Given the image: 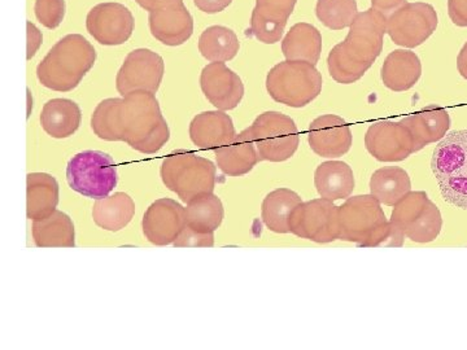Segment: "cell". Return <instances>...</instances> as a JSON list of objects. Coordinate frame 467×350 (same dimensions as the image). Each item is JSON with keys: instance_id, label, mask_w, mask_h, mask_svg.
<instances>
[{"instance_id": "cell-1", "label": "cell", "mask_w": 467, "mask_h": 350, "mask_svg": "<svg viewBox=\"0 0 467 350\" xmlns=\"http://www.w3.org/2000/svg\"><path fill=\"white\" fill-rule=\"evenodd\" d=\"M95 135L107 142H125L146 155L159 152L171 130L155 94L135 91L98 104L91 117Z\"/></svg>"}, {"instance_id": "cell-2", "label": "cell", "mask_w": 467, "mask_h": 350, "mask_svg": "<svg viewBox=\"0 0 467 350\" xmlns=\"http://www.w3.org/2000/svg\"><path fill=\"white\" fill-rule=\"evenodd\" d=\"M387 17L374 8L358 12L346 41L335 46L327 57L328 73L337 84L358 82L383 51Z\"/></svg>"}, {"instance_id": "cell-3", "label": "cell", "mask_w": 467, "mask_h": 350, "mask_svg": "<svg viewBox=\"0 0 467 350\" xmlns=\"http://www.w3.org/2000/svg\"><path fill=\"white\" fill-rule=\"evenodd\" d=\"M97 60L94 46L81 34L64 36L36 67L45 88L58 92L75 90Z\"/></svg>"}, {"instance_id": "cell-4", "label": "cell", "mask_w": 467, "mask_h": 350, "mask_svg": "<svg viewBox=\"0 0 467 350\" xmlns=\"http://www.w3.org/2000/svg\"><path fill=\"white\" fill-rule=\"evenodd\" d=\"M442 199L467 211V130L451 131L435 147L431 160Z\"/></svg>"}, {"instance_id": "cell-5", "label": "cell", "mask_w": 467, "mask_h": 350, "mask_svg": "<svg viewBox=\"0 0 467 350\" xmlns=\"http://www.w3.org/2000/svg\"><path fill=\"white\" fill-rule=\"evenodd\" d=\"M160 174L165 186L187 204L198 196L213 192L217 167L192 150L177 149L164 159Z\"/></svg>"}, {"instance_id": "cell-6", "label": "cell", "mask_w": 467, "mask_h": 350, "mask_svg": "<svg viewBox=\"0 0 467 350\" xmlns=\"http://www.w3.org/2000/svg\"><path fill=\"white\" fill-rule=\"evenodd\" d=\"M322 76L317 67L306 61L285 60L270 69L266 90L276 103L291 108H303L322 91Z\"/></svg>"}, {"instance_id": "cell-7", "label": "cell", "mask_w": 467, "mask_h": 350, "mask_svg": "<svg viewBox=\"0 0 467 350\" xmlns=\"http://www.w3.org/2000/svg\"><path fill=\"white\" fill-rule=\"evenodd\" d=\"M67 180L73 191L86 198H107L117 184L115 161L99 150L77 153L67 164Z\"/></svg>"}, {"instance_id": "cell-8", "label": "cell", "mask_w": 467, "mask_h": 350, "mask_svg": "<svg viewBox=\"0 0 467 350\" xmlns=\"http://www.w3.org/2000/svg\"><path fill=\"white\" fill-rule=\"evenodd\" d=\"M261 161L282 162L299 149L297 126L291 117L279 112H265L251 126Z\"/></svg>"}, {"instance_id": "cell-9", "label": "cell", "mask_w": 467, "mask_h": 350, "mask_svg": "<svg viewBox=\"0 0 467 350\" xmlns=\"http://www.w3.org/2000/svg\"><path fill=\"white\" fill-rule=\"evenodd\" d=\"M290 232L319 244L339 241V207L324 198L301 202L292 211Z\"/></svg>"}, {"instance_id": "cell-10", "label": "cell", "mask_w": 467, "mask_h": 350, "mask_svg": "<svg viewBox=\"0 0 467 350\" xmlns=\"http://www.w3.org/2000/svg\"><path fill=\"white\" fill-rule=\"evenodd\" d=\"M439 18L429 3H405L387 17V34L395 45L416 48L436 32Z\"/></svg>"}, {"instance_id": "cell-11", "label": "cell", "mask_w": 467, "mask_h": 350, "mask_svg": "<svg viewBox=\"0 0 467 350\" xmlns=\"http://www.w3.org/2000/svg\"><path fill=\"white\" fill-rule=\"evenodd\" d=\"M339 241L356 242L358 245H361L368 236L389 222L382 204L371 193L348 198L339 207Z\"/></svg>"}, {"instance_id": "cell-12", "label": "cell", "mask_w": 467, "mask_h": 350, "mask_svg": "<svg viewBox=\"0 0 467 350\" xmlns=\"http://www.w3.org/2000/svg\"><path fill=\"white\" fill-rule=\"evenodd\" d=\"M165 64L156 52L138 48L126 57L116 77L117 91L121 97L135 91L156 94L164 78Z\"/></svg>"}, {"instance_id": "cell-13", "label": "cell", "mask_w": 467, "mask_h": 350, "mask_svg": "<svg viewBox=\"0 0 467 350\" xmlns=\"http://www.w3.org/2000/svg\"><path fill=\"white\" fill-rule=\"evenodd\" d=\"M365 147L380 162L404 161L417 152L410 131L400 122L378 121L368 129Z\"/></svg>"}, {"instance_id": "cell-14", "label": "cell", "mask_w": 467, "mask_h": 350, "mask_svg": "<svg viewBox=\"0 0 467 350\" xmlns=\"http://www.w3.org/2000/svg\"><path fill=\"white\" fill-rule=\"evenodd\" d=\"M133 14L119 3H100L88 12L86 27L95 41L103 46H119L134 32Z\"/></svg>"}, {"instance_id": "cell-15", "label": "cell", "mask_w": 467, "mask_h": 350, "mask_svg": "<svg viewBox=\"0 0 467 350\" xmlns=\"http://www.w3.org/2000/svg\"><path fill=\"white\" fill-rule=\"evenodd\" d=\"M186 226V211L180 202L160 199L150 205L143 217V232L152 244H173Z\"/></svg>"}, {"instance_id": "cell-16", "label": "cell", "mask_w": 467, "mask_h": 350, "mask_svg": "<svg viewBox=\"0 0 467 350\" xmlns=\"http://www.w3.org/2000/svg\"><path fill=\"white\" fill-rule=\"evenodd\" d=\"M202 94L218 110H232L241 104L244 97V85L241 77L226 67L225 63H211L201 76Z\"/></svg>"}, {"instance_id": "cell-17", "label": "cell", "mask_w": 467, "mask_h": 350, "mask_svg": "<svg viewBox=\"0 0 467 350\" xmlns=\"http://www.w3.org/2000/svg\"><path fill=\"white\" fill-rule=\"evenodd\" d=\"M308 142L321 158H342L352 147V130L342 117L321 116L309 126Z\"/></svg>"}, {"instance_id": "cell-18", "label": "cell", "mask_w": 467, "mask_h": 350, "mask_svg": "<svg viewBox=\"0 0 467 350\" xmlns=\"http://www.w3.org/2000/svg\"><path fill=\"white\" fill-rule=\"evenodd\" d=\"M297 0H256L251 16V34L257 41L275 45L284 36Z\"/></svg>"}, {"instance_id": "cell-19", "label": "cell", "mask_w": 467, "mask_h": 350, "mask_svg": "<svg viewBox=\"0 0 467 350\" xmlns=\"http://www.w3.org/2000/svg\"><path fill=\"white\" fill-rule=\"evenodd\" d=\"M149 24L150 34L171 47L183 45L193 33L192 16L183 2L150 11Z\"/></svg>"}, {"instance_id": "cell-20", "label": "cell", "mask_w": 467, "mask_h": 350, "mask_svg": "<svg viewBox=\"0 0 467 350\" xmlns=\"http://www.w3.org/2000/svg\"><path fill=\"white\" fill-rule=\"evenodd\" d=\"M214 156L218 169L229 177H241L250 173L257 162L261 161L250 128L214 149Z\"/></svg>"}, {"instance_id": "cell-21", "label": "cell", "mask_w": 467, "mask_h": 350, "mask_svg": "<svg viewBox=\"0 0 467 350\" xmlns=\"http://www.w3.org/2000/svg\"><path fill=\"white\" fill-rule=\"evenodd\" d=\"M401 124L410 131L418 150L432 143H439L451 129V116L441 106L431 104L420 112L405 117Z\"/></svg>"}, {"instance_id": "cell-22", "label": "cell", "mask_w": 467, "mask_h": 350, "mask_svg": "<svg viewBox=\"0 0 467 350\" xmlns=\"http://www.w3.org/2000/svg\"><path fill=\"white\" fill-rule=\"evenodd\" d=\"M232 117L223 110H208L190 124V138L202 149H216L235 137Z\"/></svg>"}, {"instance_id": "cell-23", "label": "cell", "mask_w": 467, "mask_h": 350, "mask_svg": "<svg viewBox=\"0 0 467 350\" xmlns=\"http://www.w3.org/2000/svg\"><path fill=\"white\" fill-rule=\"evenodd\" d=\"M380 76L384 86L389 90L408 91L420 81L422 64L416 52L395 50L384 60Z\"/></svg>"}, {"instance_id": "cell-24", "label": "cell", "mask_w": 467, "mask_h": 350, "mask_svg": "<svg viewBox=\"0 0 467 350\" xmlns=\"http://www.w3.org/2000/svg\"><path fill=\"white\" fill-rule=\"evenodd\" d=\"M315 184L321 198L331 201H342L352 195L355 175L347 162L326 161L316 170Z\"/></svg>"}, {"instance_id": "cell-25", "label": "cell", "mask_w": 467, "mask_h": 350, "mask_svg": "<svg viewBox=\"0 0 467 350\" xmlns=\"http://www.w3.org/2000/svg\"><path fill=\"white\" fill-rule=\"evenodd\" d=\"M82 113L78 104L69 99H52L43 107V130L57 139L72 137L81 125Z\"/></svg>"}, {"instance_id": "cell-26", "label": "cell", "mask_w": 467, "mask_h": 350, "mask_svg": "<svg viewBox=\"0 0 467 350\" xmlns=\"http://www.w3.org/2000/svg\"><path fill=\"white\" fill-rule=\"evenodd\" d=\"M58 204L57 180L50 174L30 173L26 178V216L42 220L51 216Z\"/></svg>"}, {"instance_id": "cell-27", "label": "cell", "mask_w": 467, "mask_h": 350, "mask_svg": "<svg viewBox=\"0 0 467 350\" xmlns=\"http://www.w3.org/2000/svg\"><path fill=\"white\" fill-rule=\"evenodd\" d=\"M33 239L39 248L76 247L73 221L67 214L55 211L51 216L33 221Z\"/></svg>"}, {"instance_id": "cell-28", "label": "cell", "mask_w": 467, "mask_h": 350, "mask_svg": "<svg viewBox=\"0 0 467 350\" xmlns=\"http://www.w3.org/2000/svg\"><path fill=\"white\" fill-rule=\"evenodd\" d=\"M282 52L285 60L318 63L322 52V36L317 27L299 23L291 27L282 41Z\"/></svg>"}, {"instance_id": "cell-29", "label": "cell", "mask_w": 467, "mask_h": 350, "mask_svg": "<svg viewBox=\"0 0 467 350\" xmlns=\"http://www.w3.org/2000/svg\"><path fill=\"white\" fill-rule=\"evenodd\" d=\"M134 214L135 202L125 192H116L115 195L99 199L92 207L95 225L107 232H117L125 229Z\"/></svg>"}, {"instance_id": "cell-30", "label": "cell", "mask_w": 467, "mask_h": 350, "mask_svg": "<svg viewBox=\"0 0 467 350\" xmlns=\"http://www.w3.org/2000/svg\"><path fill=\"white\" fill-rule=\"evenodd\" d=\"M301 198L290 189L275 190L264 199L261 217L270 232L276 233L290 232L292 211L301 204Z\"/></svg>"}, {"instance_id": "cell-31", "label": "cell", "mask_w": 467, "mask_h": 350, "mask_svg": "<svg viewBox=\"0 0 467 350\" xmlns=\"http://www.w3.org/2000/svg\"><path fill=\"white\" fill-rule=\"evenodd\" d=\"M411 191L410 177L399 167L378 169L371 175L370 193L380 204L395 207L408 192Z\"/></svg>"}, {"instance_id": "cell-32", "label": "cell", "mask_w": 467, "mask_h": 350, "mask_svg": "<svg viewBox=\"0 0 467 350\" xmlns=\"http://www.w3.org/2000/svg\"><path fill=\"white\" fill-rule=\"evenodd\" d=\"M186 226L193 232L211 233L216 232L223 220V205L218 196L212 193L198 196L187 202Z\"/></svg>"}, {"instance_id": "cell-33", "label": "cell", "mask_w": 467, "mask_h": 350, "mask_svg": "<svg viewBox=\"0 0 467 350\" xmlns=\"http://www.w3.org/2000/svg\"><path fill=\"white\" fill-rule=\"evenodd\" d=\"M241 43L232 29L214 26L208 27L199 38V51L211 63H226L238 55Z\"/></svg>"}, {"instance_id": "cell-34", "label": "cell", "mask_w": 467, "mask_h": 350, "mask_svg": "<svg viewBox=\"0 0 467 350\" xmlns=\"http://www.w3.org/2000/svg\"><path fill=\"white\" fill-rule=\"evenodd\" d=\"M318 20L331 30H343L352 26L358 16L356 0H318L316 7Z\"/></svg>"}, {"instance_id": "cell-35", "label": "cell", "mask_w": 467, "mask_h": 350, "mask_svg": "<svg viewBox=\"0 0 467 350\" xmlns=\"http://www.w3.org/2000/svg\"><path fill=\"white\" fill-rule=\"evenodd\" d=\"M430 202L431 201L426 192H408L401 201L396 202L391 214V222L405 232L409 226L416 222L418 218L422 216Z\"/></svg>"}, {"instance_id": "cell-36", "label": "cell", "mask_w": 467, "mask_h": 350, "mask_svg": "<svg viewBox=\"0 0 467 350\" xmlns=\"http://www.w3.org/2000/svg\"><path fill=\"white\" fill-rule=\"evenodd\" d=\"M442 229V217L441 211L436 207L434 202H430L429 207L423 211L422 216L418 218L413 225L408 227L405 230V236L410 239L411 242H431L438 239L441 235Z\"/></svg>"}, {"instance_id": "cell-37", "label": "cell", "mask_w": 467, "mask_h": 350, "mask_svg": "<svg viewBox=\"0 0 467 350\" xmlns=\"http://www.w3.org/2000/svg\"><path fill=\"white\" fill-rule=\"evenodd\" d=\"M36 20L47 29H57L66 16V0H36Z\"/></svg>"}, {"instance_id": "cell-38", "label": "cell", "mask_w": 467, "mask_h": 350, "mask_svg": "<svg viewBox=\"0 0 467 350\" xmlns=\"http://www.w3.org/2000/svg\"><path fill=\"white\" fill-rule=\"evenodd\" d=\"M404 230L389 221L382 227L377 230L373 235L368 236L367 241L362 242L359 247H402L404 245Z\"/></svg>"}, {"instance_id": "cell-39", "label": "cell", "mask_w": 467, "mask_h": 350, "mask_svg": "<svg viewBox=\"0 0 467 350\" xmlns=\"http://www.w3.org/2000/svg\"><path fill=\"white\" fill-rule=\"evenodd\" d=\"M174 247L184 248H212L214 245V235L211 233H201L193 232L190 227L184 226L183 232L173 242Z\"/></svg>"}, {"instance_id": "cell-40", "label": "cell", "mask_w": 467, "mask_h": 350, "mask_svg": "<svg viewBox=\"0 0 467 350\" xmlns=\"http://www.w3.org/2000/svg\"><path fill=\"white\" fill-rule=\"evenodd\" d=\"M448 15L454 26L467 27V0H448Z\"/></svg>"}, {"instance_id": "cell-41", "label": "cell", "mask_w": 467, "mask_h": 350, "mask_svg": "<svg viewBox=\"0 0 467 350\" xmlns=\"http://www.w3.org/2000/svg\"><path fill=\"white\" fill-rule=\"evenodd\" d=\"M193 3L204 14L214 15L225 11L233 0H193Z\"/></svg>"}, {"instance_id": "cell-42", "label": "cell", "mask_w": 467, "mask_h": 350, "mask_svg": "<svg viewBox=\"0 0 467 350\" xmlns=\"http://www.w3.org/2000/svg\"><path fill=\"white\" fill-rule=\"evenodd\" d=\"M27 60H30L36 55L39 46L42 43V34L33 26L30 21H27Z\"/></svg>"}, {"instance_id": "cell-43", "label": "cell", "mask_w": 467, "mask_h": 350, "mask_svg": "<svg viewBox=\"0 0 467 350\" xmlns=\"http://www.w3.org/2000/svg\"><path fill=\"white\" fill-rule=\"evenodd\" d=\"M371 8L380 12L384 16L389 17L392 12L396 9L400 8L407 3V0H370Z\"/></svg>"}, {"instance_id": "cell-44", "label": "cell", "mask_w": 467, "mask_h": 350, "mask_svg": "<svg viewBox=\"0 0 467 350\" xmlns=\"http://www.w3.org/2000/svg\"><path fill=\"white\" fill-rule=\"evenodd\" d=\"M146 11H155V9L167 7V5L182 3L183 0H135Z\"/></svg>"}, {"instance_id": "cell-45", "label": "cell", "mask_w": 467, "mask_h": 350, "mask_svg": "<svg viewBox=\"0 0 467 350\" xmlns=\"http://www.w3.org/2000/svg\"><path fill=\"white\" fill-rule=\"evenodd\" d=\"M457 67H459L460 75L467 81V42L461 48L459 57H457Z\"/></svg>"}]
</instances>
